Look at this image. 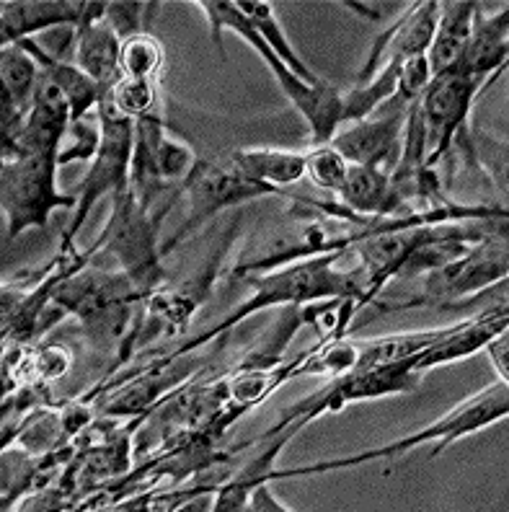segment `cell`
I'll return each instance as SVG.
<instances>
[{"label":"cell","mask_w":509,"mask_h":512,"mask_svg":"<svg viewBox=\"0 0 509 512\" xmlns=\"http://www.w3.org/2000/svg\"><path fill=\"white\" fill-rule=\"evenodd\" d=\"M509 414V386L507 381H497L486 386L484 391L473 394L471 399H466L463 404H458L455 409L445 414V417L435 419L432 425H427L424 430H416L406 438H398L393 443H385L380 448L362 450V453H354L347 458H334V461H318L311 466H298V469H272L264 481H282V479H295V476H316V474H329V471H344L354 469V466H362V463L370 461H393V458H401L411 450L422 448V445H435L432 450V458H437L447 445H453L455 440L473 435V432H481L484 427L497 425L499 419H504Z\"/></svg>","instance_id":"obj_1"},{"label":"cell","mask_w":509,"mask_h":512,"mask_svg":"<svg viewBox=\"0 0 509 512\" xmlns=\"http://www.w3.org/2000/svg\"><path fill=\"white\" fill-rule=\"evenodd\" d=\"M197 8L207 16L210 21V32H212V44L218 55L225 60L223 50V32H233L249 42L264 63L272 70L274 81L280 83L282 94L290 99V104L300 112V117L305 119V125L313 135V145H326L331 143L339 127H342V94L339 88L329 86V83H321V86H311V83L300 81L298 75L292 73L280 57L269 50L264 39L256 34L254 26L246 21L241 11L236 8L233 0H199Z\"/></svg>","instance_id":"obj_2"},{"label":"cell","mask_w":509,"mask_h":512,"mask_svg":"<svg viewBox=\"0 0 509 512\" xmlns=\"http://www.w3.org/2000/svg\"><path fill=\"white\" fill-rule=\"evenodd\" d=\"M174 202L176 200H171L161 210H153V207L140 205L130 187L122 189L112 197V215L86 254L91 259L101 251L114 256L119 269L148 298L163 282V254L158 241H161V223L166 218V210Z\"/></svg>","instance_id":"obj_3"},{"label":"cell","mask_w":509,"mask_h":512,"mask_svg":"<svg viewBox=\"0 0 509 512\" xmlns=\"http://www.w3.org/2000/svg\"><path fill=\"white\" fill-rule=\"evenodd\" d=\"M60 153L34 150L16 158H3L0 169V207L6 215L8 241L29 228H44L55 210H75L78 194L57 189Z\"/></svg>","instance_id":"obj_4"},{"label":"cell","mask_w":509,"mask_h":512,"mask_svg":"<svg viewBox=\"0 0 509 512\" xmlns=\"http://www.w3.org/2000/svg\"><path fill=\"white\" fill-rule=\"evenodd\" d=\"M101 119V145L96 158L88 166L83 176L81 189H78V205L73 210L68 231L63 236V254H73L75 238L86 225L88 215L96 207L101 197H114L122 189L130 187V163H132V143H135V122L125 119L117 109L112 107L109 91L101 96L99 107H96Z\"/></svg>","instance_id":"obj_5"},{"label":"cell","mask_w":509,"mask_h":512,"mask_svg":"<svg viewBox=\"0 0 509 512\" xmlns=\"http://www.w3.org/2000/svg\"><path fill=\"white\" fill-rule=\"evenodd\" d=\"M181 194L187 197L189 210L184 223L176 228V233L168 241L161 244V254L166 256L168 251H174L181 241H187L189 233H194L197 228L212 220L223 210L230 207H238L249 200H259V197H269V194H280L277 189L267 187V184H259L249 176H243L241 171L230 163H212V161H197L194 171L189 174V179L181 187Z\"/></svg>","instance_id":"obj_6"},{"label":"cell","mask_w":509,"mask_h":512,"mask_svg":"<svg viewBox=\"0 0 509 512\" xmlns=\"http://www.w3.org/2000/svg\"><path fill=\"white\" fill-rule=\"evenodd\" d=\"M509 256H507V231L489 233L484 241L473 244L463 256L453 259L445 267L424 275L422 293L401 308L427 306V303H447L460 300L466 295H476L481 290L507 280Z\"/></svg>","instance_id":"obj_7"},{"label":"cell","mask_w":509,"mask_h":512,"mask_svg":"<svg viewBox=\"0 0 509 512\" xmlns=\"http://www.w3.org/2000/svg\"><path fill=\"white\" fill-rule=\"evenodd\" d=\"M484 86L486 81L460 73L435 75L429 81L427 91L419 99V112L427 132V169H435L463 140L471 122L473 101Z\"/></svg>","instance_id":"obj_8"},{"label":"cell","mask_w":509,"mask_h":512,"mask_svg":"<svg viewBox=\"0 0 509 512\" xmlns=\"http://www.w3.org/2000/svg\"><path fill=\"white\" fill-rule=\"evenodd\" d=\"M409 109H401L388 101L373 117L339 127L329 145L339 150L344 161L352 166H367V169H378L383 174H393L398 158H401Z\"/></svg>","instance_id":"obj_9"},{"label":"cell","mask_w":509,"mask_h":512,"mask_svg":"<svg viewBox=\"0 0 509 512\" xmlns=\"http://www.w3.org/2000/svg\"><path fill=\"white\" fill-rule=\"evenodd\" d=\"M106 3L81 0H11L0 3V42L3 47L34 39L44 29H81Z\"/></svg>","instance_id":"obj_10"},{"label":"cell","mask_w":509,"mask_h":512,"mask_svg":"<svg viewBox=\"0 0 509 512\" xmlns=\"http://www.w3.org/2000/svg\"><path fill=\"white\" fill-rule=\"evenodd\" d=\"M437 19H440V3H409L404 6L401 19L393 26L383 29L375 39L373 50L367 55V63L360 73V83L373 78L388 60H409L416 55H427L432 37H435Z\"/></svg>","instance_id":"obj_11"},{"label":"cell","mask_w":509,"mask_h":512,"mask_svg":"<svg viewBox=\"0 0 509 512\" xmlns=\"http://www.w3.org/2000/svg\"><path fill=\"white\" fill-rule=\"evenodd\" d=\"M509 57V11L507 6L497 13H484L478 6L473 16V29L463 57L450 73L471 75L478 81H494L504 70Z\"/></svg>","instance_id":"obj_12"},{"label":"cell","mask_w":509,"mask_h":512,"mask_svg":"<svg viewBox=\"0 0 509 512\" xmlns=\"http://www.w3.org/2000/svg\"><path fill=\"white\" fill-rule=\"evenodd\" d=\"M507 316L509 311L507 303H504V306L491 308V311L481 313V316L458 321L455 331H450L445 339H440L429 350H424L422 355L414 357L416 373L424 375L427 370L437 368V365L455 363V360H463V357H471L476 352H481L491 337H497L499 331H507Z\"/></svg>","instance_id":"obj_13"},{"label":"cell","mask_w":509,"mask_h":512,"mask_svg":"<svg viewBox=\"0 0 509 512\" xmlns=\"http://www.w3.org/2000/svg\"><path fill=\"white\" fill-rule=\"evenodd\" d=\"M119 55H122V39L106 21L104 6V11L94 13L81 29H75V65L88 78H94L101 91H112L122 81Z\"/></svg>","instance_id":"obj_14"},{"label":"cell","mask_w":509,"mask_h":512,"mask_svg":"<svg viewBox=\"0 0 509 512\" xmlns=\"http://www.w3.org/2000/svg\"><path fill=\"white\" fill-rule=\"evenodd\" d=\"M334 197L344 210L360 215V218H393V215H406L391 189V174H383L378 169H367V166H352L349 163L347 179H344L342 189Z\"/></svg>","instance_id":"obj_15"},{"label":"cell","mask_w":509,"mask_h":512,"mask_svg":"<svg viewBox=\"0 0 509 512\" xmlns=\"http://www.w3.org/2000/svg\"><path fill=\"white\" fill-rule=\"evenodd\" d=\"M481 3L471 0H445L440 3V19H437L435 37L427 50V63L432 78L445 75L458 65L466 50L468 37L473 29V16H476Z\"/></svg>","instance_id":"obj_16"},{"label":"cell","mask_w":509,"mask_h":512,"mask_svg":"<svg viewBox=\"0 0 509 512\" xmlns=\"http://www.w3.org/2000/svg\"><path fill=\"white\" fill-rule=\"evenodd\" d=\"M19 44L34 57V60H37L42 73L47 75V78H50V81L63 91L65 99L70 101L73 122H78V119L96 112L101 96H104L106 91H101L99 83H96L94 78H88V75L83 73L75 63H68V60H63V57L50 55V52L44 50L37 39H24V42Z\"/></svg>","instance_id":"obj_17"},{"label":"cell","mask_w":509,"mask_h":512,"mask_svg":"<svg viewBox=\"0 0 509 512\" xmlns=\"http://www.w3.org/2000/svg\"><path fill=\"white\" fill-rule=\"evenodd\" d=\"M230 163L254 182L272 189H285L298 184L305 176V153L285 148H238Z\"/></svg>","instance_id":"obj_18"},{"label":"cell","mask_w":509,"mask_h":512,"mask_svg":"<svg viewBox=\"0 0 509 512\" xmlns=\"http://www.w3.org/2000/svg\"><path fill=\"white\" fill-rule=\"evenodd\" d=\"M458 324L440 326V329H424V331H404V334H391V337L367 339V342H357L360 347V357L354 370L362 368H378V365L401 363V360H411V357L422 355L432 344L445 339L450 331H455Z\"/></svg>","instance_id":"obj_19"},{"label":"cell","mask_w":509,"mask_h":512,"mask_svg":"<svg viewBox=\"0 0 509 512\" xmlns=\"http://www.w3.org/2000/svg\"><path fill=\"white\" fill-rule=\"evenodd\" d=\"M236 8L246 16V21L254 26L256 34L264 39V44H267L269 50L280 57L282 63H285L292 73L298 75L300 81L311 83V86H321L323 83L321 78H318V75L305 65V60L298 55V50L292 47L287 34L282 32V26L280 21H277V13H274L272 3H267V0H236Z\"/></svg>","instance_id":"obj_20"},{"label":"cell","mask_w":509,"mask_h":512,"mask_svg":"<svg viewBox=\"0 0 509 512\" xmlns=\"http://www.w3.org/2000/svg\"><path fill=\"white\" fill-rule=\"evenodd\" d=\"M153 161H156L161 182L166 187L176 189L184 187L199 158L194 156V150L184 140H179L166 130V122H161L153 132Z\"/></svg>","instance_id":"obj_21"},{"label":"cell","mask_w":509,"mask_h":512,"mask_svg":"<svg viewBox=\"0 0 509 512\" xmlns=\"http://www.w3.org/2000/svg\"><path fill=\"white\" fill-rule=\"evenodd\" d=\"M112 107L130 122H140L148 117H163L161 114V81H135L122 78L109 91Z\"/></svg>","instance_id":"obj_22"},{"label":"cell","mask_w":509,"mask_h":512,"mask_svg":"<svg viewBox=\"0 0 509 512\" xmlns=\"http://www.w3.org/2000/svg\"><path fill=\"white\" fill-rule=\"evenodd\" d=\"M166 63L163 44L150 32L137 34V37L122 42V55H119V68L122 78H135V81H161V70Z\"/></svg>","instance_id":"obj_23"},{"label":"cell","mask_w":509,"mask_h":512,"mask_svg":"<svg viewBox=\"0 0 509 512\" xmlns=\"http://www.w3.org/2000/svg\"><path fill=\"white\" fill-rule=\"evenodd\" d=\"M349 163L344 161V156L339 150L326 145H313V150L305 153V176L316 184L323 192L336 194L342 189L344 179H347Z\"/></svg>","instance_id":"obj_24"},{"label":"cell","mask_w":509,"mask_h":512,"mask_svg":"<svg viewBox=\"0 0 509 512\" xmlns=\"http://www.w3.org/2000/svg\"><path fill=\"white\" fill-rule=\"evenodd\" d=\"M158 3H130V0H117L106 3V21L112 24L117 37L122 42L137 37V34L150 32V19L156 13Z\"/></svg>","instance_id":"obj_25"},{"label":"cell","mask_w":509,"mask_h":512,"mask_svg":"<svg viewBox=\"0 0 509 512\" xmlns=\"http://www.w3.org/2000/svg\"><path fill=\"white\" fill-rule=\"evenodd\" d=\"M101 145V119L99 112L78 119L70 127V145L60 150V166L73 161H94Z\"/></svg>","instance_id":"obj_26"},{"label":"cell","mask_w":509,"mask_h":512,"mask_svg":"<svg viewBox=\"0 0 509 512\" xmlns=\"http://www.w3.org/2000/svg\"><path fill=\"white\" fill-rule=\"evenodd\" d=\"M429 81H432V73H429L427 55H416L404 60V63H401V70H398L396 96L391 99V104H396V107L401 109H409L414 101L422 99Z\"/></svg>","instance_id":"obj_27"},{"label":"cell","mask_w":509,"mask_h":512,"mask_svg":"<svg viewBox=\"0 0 509 512\" xmlns=\"http://www.w3.org/2000/svg\"><path fill=\"white\" fill-rule=\"evenodd\" d=\"M249 510H254V512H290L292 507H287L285 502L277 500V494L272 492V481L261 479L249 494Z\"/></svg>","instance_id":"obj_28"},{"label":"cell","mask_w":509,"mask_h":512,"mask_svg":"<svg viewBox=\"0 0 509 512\" xmlns=\"http://www.w3.org/2000/svg\"><path fill=\"white\" fill-rule=\"evenodd\" d=\"M486 355H489L491 365L497 370L499 381H509V339L507 331H499L497 337H491L486 342Z\"/></svg>","instance_id":"obj_29"}]
</instances>
